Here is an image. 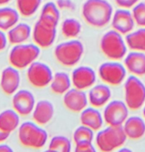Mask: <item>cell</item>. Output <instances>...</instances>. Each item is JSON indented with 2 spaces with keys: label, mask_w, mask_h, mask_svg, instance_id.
Here are the masks:
<instances>
[{
  "label": "cell",
  "mask_w": 145,
  "mask_h": 152,
  "mask_svg": "<svg viewBox=\"0 0 145 152\" xmlns=\"http://www.w3.org/2000/svg\"><path fill=\"white\" fill-rule=\"evenodd\" d=\"M114 1L116 4L120 8L130 9L133 8L137 3H139L140 0H114Z\"/></svg>",
  "instance_id": "cell-34"
},
{
  "label": "cell",
  "mask_w": 145,
  "mask_h": 152,
  "mask_svg": "<svg viewBox=\"0 0 145 152\" xmlns=\"http://www.w3.org/2000/svg\"><path fill=\"white\" fill-rule=\"evenodd\" d=\"M20 75L19 69L10 66L3 69L0 74V87L6 95H13L19 87Z\"/></svg>",
  "instance_id": "cell-16"
},
{
  "label": "cell",
  "mask_w": 145,
  "mask_h": 152,
  "mask_svg": "<svg viewBox=\"0 0 145 152\" xmlns=\"http://www.w3.org/2000/svg\"><path fill=\"white\" fill-rule=\"evenodd\" d=\"M7 36H5V34L4 33L3 30L0 29V52L3 51L7 45Z\"/></svg>",
  "instance_id": "cell-35"
},
{
  "label": "cell",
  "mask_w": 145,
  "mask_h": 152,
  "mask_svg": "<svg viewBox=\"0 0 145 152\" xmlns=\"http://www.w3.org/2000/svg\"><path fill=\"white\" fill-rule=\"evenodd\" d=\"M54 105L48 100H41L35 103L34 110L32 112V118L34 122L40 126H45L53 118L54 116Z\"/></svg>",
  "instance_id": "cell-19"
},
{
  "label": "cell",
  "mask_w": 145,
  "mask_h": 152,
  "mask_svg": "<svg viewBox=\"0 0 145 152\" xmlns=\"http://www.w3.org/2000/svg\"><path fill=\"white\" fill-rule=\"evenodd\" d=\"M113 5L107 0H86L82 7L84 20L94 28L107 26L113 15Z\"/></svg>",
  "instance_id": "cell-1"
},
{
  "label": "cell",
  "mask_w": 145,
  "mask_h": 152,
  "mask_svg": "<svg viewBox=\"0 0 145 152\" xmlns=\"http://www.w3.org/2000/svg\"><path fill=\"white\" fill-rule=\"evenodd\" d=\"M48 151L58 152H70L72 151L71 141L64 135L53 136L48 145Z\"/></svg>",
  "instance_id": "cell-30"
},
{
  "label": "cell",
  "mask_w": 145,
  "mask_h": 152,
  "mask_svg": "<svg viewBox=\"0 0 145 152\" xmlns=\"http://www.w3.org/2000/svg\"><path fill=\"white\" fill-rule=\"evenodd\" d=\"M112 98V91L107 84H99L94 85L91 88H89L88 94L89 103L95 108H102L105 107Z\"/></svg>",
  "instance_id": "cell-17"
},
{
  "label": "cell",
  "mask_w": 145,
  "mask_h": 152,
  "mask_svg": "<svg viewBox=\"0 0 145 152\" xmlns=\"http://www.w3.org/2000/svg\"><path fill=\"white\" fill-rule=\"evenodd\" d=\"M125 103L129 110L136 111L145 104V85L139 77L131 75L124 82Z\"/></svg>",
  "instance_id": "cell-7"
},
{
  "label": "cell",
  "mask_w": 145,
  "mask_h": 152,
  "mask_svg": "<svg viewBox=\"0 0 145 152\" xmlns=\"http://www.w3.org/2000/svg\"><path fill=\"white\" fill-rule=\"evenodd\" d=\"M132 14L136 24L138 27L145 28V3L139 2L132 8Z\"/></svg>",
  "instance_id": "cell-32"
},
{
  "label": "cell",
  "mask_w": 145,
  "mask_h": 152,
  "mask_svg": "<svg viewBox=\"0 0 145 152\" xmlns=\"http://www.w3.org/2000/svg\"><path fill=\"white\" fill-rule=\"evenodd\" d=\"M19 12L11 7L0 8V29L3 31H8L14 25H16L19 20Z\"/></svg>",
  "instance_id": "cell-27"
},
{
  "label": "cell",
  "mask_w": 145,
  "mask_h": 152,
  "mask_svg": "<svg viewBox=\"0 0 145 152\" xmlns=\"http://www.w3.org/2000/svg\"><path fill=\"white\" fill-rule=\"evenodd\" d=\"M9 136H10V134H9L4 133V132H3V131L0 129V143H2V142H5V141L8 139V137H9Z\"/></svg>",
  "instance_id": "cell-37"
},
{
  "label": "cell",
  "mask_w": 145,
  "mask_h": 152,
  "mask_svg": "<svg viewBox=\"0 0 145 152\" xmlns=\"http://www.w3.org/2000/svg\"><path fill=\"white\" fill-rule=\"evenodd\" d=\"M35 99L34 94L28 90L17 91L12 100L13 110L21 117H27L31 114L35 106Z\"/></svg>",
  "instance_id": "cell-13"
},
{
  "label": "cell",
  "mask_w": 145,
  "mask_h": 152,
  "mask_svg": "<svg viewBox=\"0 0 145 152\" xmlns=\"http://www.w3.org/2000/svg\"><path fill=\"white\" fill-rule=\"evenodd\" d=\"M53 75L54 74L49 65L36 61L29 65L27 70V77L28 82L34 87L40 89L50 86Z\"/></svg>",
  "instance_id": "cell-10"
},
{
  "label": "cell",
  "mask_w": 145,
  "mask_h": 152,
  "mask_svg": "<svg viewBox=\"0 0 145 152\" xmlns=\"http://www.w3.org/2000/svg\"><path fill=\"white\" fill-rule=\"evenodd\" d=\"M128 45L123 35L115 29L105 32L100 40L102 53L112 61H120L128 53Z\"/></svg>",
  "instance_id": "cell-3"
},
{
  "label": "cell",
  "mask_w": 145,
  "mask_h": 152,
  "mask_svg": "<svg viewBox=\"0 0 145 152\" xmlns=\"http://www.w3.org/2000/svg\"><path fill=\"white\" fill-rule=\"evenodd\" d=\"M111 23L113 28L122 35L130 33L136 25L132 12L125 8H120L113 12Z\"/></svg>",
  "instance_id": "cell-15"
},
{
  "label": "cell",
  "mask_w": 145,
  "mask_h": 152,
  "mask_svg": "<svg viewBox=\"0 0 145 152\" xmlns=\"http://www.w3.org/2000/svg\"><path fill=\"white\" fill-rule=\"evenodd\" d=\"M13 150L7 144H4L3 142L0 143V152H12Z\"/></svg>",
  "instance_id": "cell-36"
},
{
  "label": "cell",
  "mask_w": 145,
  "mask_h": 152,
  "mask_svg": "<svg viewBox=\"0 0 145 152\" xmlns=\"http://www.w3.org/2000/svg\"><path fill=\"white\" fill-rule=\"evenodd\" d=\"M104 121L107 126H121L129 117V109L125 102L110 101L104 109Z\"/></svg>",
  "instance_id": "cell-9"
},
{
  "label": "cell",
  "mask_w": 145,
  "mask_h": 152,
  "mask_svg": "<svg viewBox=\"0 0 145 152\" xmlns=\"http://www.w3.org/2000/svg\"><path fill=\"white\" fill-rule=\"evenodd\" d=\"M12 0H0V5H4V4H6L8 3H10Z\"/></svg>",
  "instance_id": "cell-38"
},
{
  "label": "cell",
  "mask_w": 145,
  "mask_h": 152,
  "mask_svg": "<svg viewBox=\"0 0 145 152\" xmlns=\"http://www.w3.org/2000/svg\"><path fill=\"white\" fill-rule=\"evenodd\" d=\"M19 126V115L14 110H5L0 113V129L11 134Z\"/></svg>",
  "instance_id": "cell-25"
},
{
  "label": "cell",
  "mask_w": 145,
  "mask_h": 152,
  "mask_svg": "<svg viewBox=\"0 0 145 152\" xmlns=\"http://www.w3.org/2000/svg\"><path fill=\"white\" fill-rule=\"evenodd\" d=\"M143 116H144V118L145 119V104L143 107Z\"/></svg>",
  "instance_id": "cell-39"
},
{
  "label": "cell",
  "mask_w": 145,
  "mask_h": 152,
  "mask_svg": "<svg viewBox=\"0 0 145 152\" xmlns=\"http://www.w3.org/2000/svg\"><path fill=\"white\" fill-rule=\"evenodd\" d=\"M125 40L131 51L145 53V28L140 27L136 30H132L126 35Z\"/></svg>",
  "instance_id": "cell-26"
},
{
  "label": "cell",
  "mask_w": 145,
  "mask_h": 152,
  "mask_svg": "<svg viewBox=\"0 0 145 152\" xmlns=\"http://www.w3.org/2000/svg\"><path fill=\"white\" fill-rule=\"evenodd\" d=\"M57 37V28L49 26L38 20L32 30V37L34 43L40 48L50 47Z\"/></svg>",
  "instance_id": "cell-11"
},
{
  "label": "cell",
  "mask_w": 145,
  "mask_h": 152,
  "mask_svg": "<svg viewBox=\"0 0 145 152\" xmlns=\"http://www.w3.org/2000/svg\"><path fill=\"white\" fill-rule=\"evenodd\" d=\"M60 19V12L58 5L53 2H47L42 7L39 19L42 22L57 28Z\"/></svg>",
  "instance_id": "cell-23"
},
{
  "label": "cell",
  "mask_w": 145,
  "mask_h": 152,
  "mask_svg": "<svg viewBox=\"0 0 145 152\" xmlns=\"http://www.w3.org/2000/svg\"><path fill=\"white\" fill-rule=\"evenodd\" d=\"M72 86L71 77L63 71L55 73L50 84L51 92L58 95H64L69 89H71Z\"/></svg>",
  "instance_id": "cell-24"
},
{
  "label": "cell",
  "mask_w": 145,
  "mask_h": 152,
  "mask_svg": "<svg viewBox=\"0 0 145 152\" xmlns=\"http://www.w3.org/2000/svg\"><path fill=\"white\" fill-rule=\"evenodd\" d=\"M127 139L128 138L122 126H108L106 128L97 131L95 137V144L100 151L111 152L124 146Z\"/></svg>",
  "instance_id": "cell-2"
},
{
  "label": "cell",
  "mask_w": 145,
  "mask_h": 152,
  "mask_svg": "<svg viewBox=\"0 0 145 152\" xmlns=\"http://www.w3.org/2000/svg\"><path fill=\"white\" fill-rule=\"evenodd\" d=\"M64 106L71 112L81 113L88 107V95L83 90L78 88H71L63 95Z\"/></svg>",
  "instance_id": "cell-14"
},
{
  "label": "cell",
  "mask_w": 145,
  "mask_h": 152,
  "mask_svg": "<svg viewBox=\"0 0 145 152\" xmlns=\"http://www.w3.org/2000/svg\"><path fill=\"white\" fill-rule=\"evenodd\" d=\"M72 85L80 90L91 88L97 81L96 71L89 66H80L74 69L71 75Z\"/></svg>",
  "instance_id": "cell-12"
},
{
  "label": "cell",
  "mask_w": 145,
  "mask_h": 152,
  "mask_svg": "<svg viewBox=\"0 0 145 152\" xmlns=\"http://www.w3.org/2000/svg\"><path fill=\"white\" fill-rule=\"evenodd\" d=\"M40 53V47L35 44L15 45L10 51L9 62L11 66L18 69H23L35 61Z\"/></svg>",
  "instance_id": "cell-6"
},
{
  "label": "cell",
  "mask_w": 145,
  "mask_h": 152,
  "mask_svg": "<svg viewBox=\"0 0 145 152\" xmlns=\"http://www.w3.org/2000/svg\"><path fill=\"white\" fill-rule=\"evenodd\" d=\"M18 138L22 146L30 149H42L48 141L47 132L35 122L22 123L18 131Z\"/></svg>",
  "instance_id": "cell-4"
},
{
  "label": "cell",
  "mask_w": 145,
  "mask_h": 152,
  "mask_svg": "<svg viewBox=\"0 0 145 152\" xmlns=\"http://www.w3.org/2000/svg\"><path fill=\"white\" fill-rule=\"evenodd\" d=\"M124 65L127 70L134 76H145V53L131 51L124 58Z\"/></svg>",
  "instance_id": "cell-18"
},
{
  "label": "cell",
  "mask_w": 145,
  "mask_h": 152,
  "mask_svg": "<svg viewBox=\"0 0 145 152\" xmlns=\"http://www.w3.org/2000/svg\"><path fill=\"white\" fill-rule=\"evenodd\" d=\"M74 151L76 152H95L96 148L93 142H81L75 143Z\"/></svg>",
  "instance_id": "cell-33"
},
{
  "label": "cell",
  "mask_w": 145,
  "mask_h": 152,
  "mask_svg": "<svg viewBox=\"0 0 145 152\" xmlns=\"http://www.w3.org/2000/svg\"><path fill=\"white\" fill-rule=\"evenodd\" d=\"M42 0H16L17 10L23 17H31L41 6Z\"/></svg>",
  "instance_id": "cell-29"
},
{
  "label": "cell",
  "mask_w": 145,
  "mask_h": 152,
  "mask_svg": "<svg viewBox=\"0 0 145 152\" xmlns=\"http://www.w3.org/2000/svg\"><path fill=\"white\" fill-rule=\"evenodd\" d=\"M0 74H1V73H0Z\"/></svg>",
  "instance_id": "cell-40"
},
{
  "label": "cell",
  "mask_w": 145,
  "mask_h": 152,
  "mask_svg": "<svg viewBox=\"0 0 145 152\" xmlns=\"http://www.w3.org/2000/svg\"><path fill=\"white\" fill-rule=\"evenodd\" d=\"M80 122L82 125L89 127L94 132H97L102 129L105 123L103 114L97 108L92 106L87 107L81 112Z\"/></svg>",
  "instance_id": "cell-21"
},
{
  "label": "cell",
  "mask_w": 145,
  "mask_h": 152,
  "mask_svg": "<svg viewBox=\"0 0 145 152\" xmlns=\"http://www.w3.org/2000/svg\"><path fill=\"white\" fill-rule=\"evenodd\" d=\"M122 126L127 138L132 141H138L145 135V119L141 117H128Z\"/></svg>",
  "instance_id": "cell-20"
},
{
  "label": "cell",
  "mask_w": 145,
  "mask_h": 152,
  "mask_svg": "<svg viewBox=\"0 0 145 152\" xmlns=\"http://www.w3.org/2000/svg\"><path fill=\"white\" fill-rule=\"evenodd\" d=\"M84 54L82 41L73 38L60 43L54 49V56L58 63L65 67H74L79 63Z\"/></svg>",
  "instance_id": "cell-5"
},
{
  "label": "cell",
  "mask_w": 145,
  "mask_h": 152,
  "mask_svg": "<svg viewBox=\"0 0 145 152\" xmlns=\"http://www.w3.org/2000/svg\"><path fill=\"white\" fill-rule=\"evenodd\" d=\"M31 27L24 22L17 23L7 32V39L10 44L15 45L25 43L31 36Z\"/></svg>",
  "instance_id": "cell-22"
},
{
  "label": "cell",
  "mask_w": 145,
  "mask_h": 152,
  "mask_svg": "<svg viewBox=\"0 0 145 152\" xmlns=\"http://www.w3.org/2000/svg\"><path fill=\"white\" fill-rule=\"evenodd\" d=\"M127 69L119 61H109L102 63L98 68L101 80L109 86H120L127 78Z\"/></svg>",
  "instance_id": "cell-8"
},
{
  "label": "cell",
  "mask_w": 145,
  "mask_h": 152,
  "mask_svg": "<svg viewBox=\"0 0 145 152\" xmlns=\"http://www.w3.org/2000/svg\"><path fill=\"white\" fill-rule=\"evenodd\" d=\"M95 132L89 127L82 125L78 126L73 134V140L74 144L81 142H93L95 140Z\"/></svg>",
  "instance_id": "cell-31"
},
{
  "label": "cell",
  "mask_w": 145,
  "mask_h": 152,
  "mask_svg": "<svg viewBox=\"0 0 145 152\" xmlns=\"http://www.w3.org/2000/svg\"><path fill=\"white\" fill-rule=\"evenodd\" d=\"M61 32L66 38H76L82 32V24L74 18H67L61 24Z\"/></svg>",
  "instance_id": "cell-28"
}]
</instances>
